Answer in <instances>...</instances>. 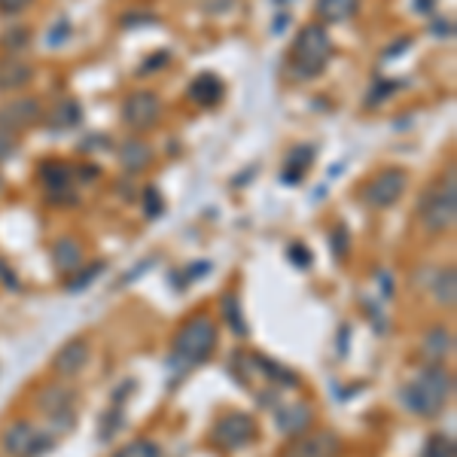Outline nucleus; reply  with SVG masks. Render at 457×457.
<instances>
[{"label": "nucleus", "instance_id": "1", "mask_svg": "<svg viewBox=\"0 0 457 457\" xmlns=\"http://www.w3.org/2000/svg\"><path fill=\"white\" fill-rule=\"evenodd\" d=\"M454 394V375L445 370V366L433 363L427 366L400 390V400L411 415L421 418H436L442 409L448 405Z\"/></svg>", "mask_w": 457, "mask_h": 457}, {"label": "nucleus", "instance_id": "2", "mask_svg": "<svg viewBox=\"0 0 457 457\" xmlns=\"http://www.w3.org/2000/svg\"><path fill=\"white\" fill-rule=\"evenodd\" d=\"M329 55H333V43H329L327 28L320 21H312L302 28L293 43V71L302 79H312L329 64Z\"/></svg>", "mask_w": 457, "mask_h": 457}, {"label": "nucleus", "instance_id": "3", "mask_svg": "<svg viewBox=\"0 0 457 457\" xmlns=\"http://www.w3.org/2000/svg\"><path fill=\"white\" fill-rule=\"evenodd\" d=\"M217 348V327L211 317H193L183 323V329L174 338V357L183 366H198L211 357Z\"/></svg>", "mask_w": 457, "mask_h": 457}, {"label": "nucleus", "instance_id": "4", "mask_svg": "<svg viewBox=\"0 0 457 457\" xmlns=\"http://www.w3.org/2000/svg\"><path fill=\"white\" fill-rule=\"evenodd\" d=\"M454 220H457V183L452 171L424 195L421 223L427 226V232L436 235V232H448L454 226Z\"/></svg>", "mask_w": 457, "mask_h": 457}, {"label": "nucleus", "instance_id": "5", "mask_svg": "<svg viewBox=\"0 0 457 457\" xmlns=\"http://www.w3.org/2000/svg\"><path fill=\"white\" fill-rule=\"evenodd\" d=\"M256 436H260V427H256V418L247 415V411H228L211 430V442L226 448V452H238Z\"/></svg>", "mask_w": 457, "mask_h": 457}, {"label": "nucleus", "instance_id": "6", "mask_svg": "<svg viewBox=\"0 0 457 457\" xmlns=\"http://www.w3.org/2000/svg\"><path fill=\"white\" fill-rule=\"evenodd\" d=\"M4 448L10 457H40L55 448V439L49 433H40L34 424L16 421L4 433Z\"/></svg>", "mask_w": 457, "mask_h": 457}, {"label": "nucleus", "instance_id": "7", "mask_svg": "<svg viewBox=\"0 0 457 457\" xmlns=\"http://www.w3.org/2000/svg\"><path fill=\"white\" fill-rule=\"evenodd\" d=\"M342 454V439L333 430L299 433L284 445L281 457H338Z\"/></svg>", "mask_w": 457, "mask_h": 457}, {"label": "nucleus", "instance_id": "8", "mask_svg": "<svg viewBox=\"0 0 457 457\" xmlns=\"http://www.w3.org/2000/svg\"><path fill=\"white\" fill-rule=\"evenodd\" d=\"M73 177H77V171L71 165H64V162H46V165H40V180L46 187L49 202L62 204V208L77 202V195H73Z\"/></svg>", "mask_w": 457, "mask_h": 457}, {"label": "nucleus", "instance_id": "9", "mask_svg": "<svg viewBox=\"0 0 457 457\" xmlns=\"http://www.w3.org/2000/svg\"><path fill=\"white\" fill-rule=\"evenodd\" d=\"M37 409L53 421V427L58 424L62 430H71L73 427V394L68 387L49 385L37 394Z\"/></svg>", "mask_w": 457, "mask_h": 457}, {"label": "nucleus", "instance_id": "10", "mask_svg": "<svg viewBox=\"0 0 457 457\" xmlns=\"http://www.w3.org/2000/svg\"><path fill=\"white\" fill-rule=\"evenodd\" d=\"M159 116H162V101L153 92H135L122 104V120L131 129H150V125L159 122Z\"/></svg>", "mask_w": 457, "mask_h": 457}, {"label": "nucleus", "instance_id": "11", "mask_svg": "<svg viewBox=\"0 0 457 457\" xmlns=\"http://www.w3.org/2000/svg\"><path fill=\"white\" fill-rule=\"evenodd\" d=\"M405 193V171L400 168H385L375 180L366 187V202L372 208H390L396 204V198Z\"/></svg>", "mask_w": 457, "mask_h": 457}, {"label": "nucleus", "instance_id": "12", "mask_svg": "<svg viewBox=\"0 0 457 457\" xmlns=\"http://www.w3.org/2000/svg\"><path fill=\"white\" fill-rule=\"evenodd\" d=\"M40 120H43V110L34 98H21V101H12V104L0 107V129L16 131V135H19V129H28V125H34Z\"/></svg>", "mask_w": 457, "mask_h": 457}, {"label": "nucleus", "instance_id": "13", "mask_svg": "<svg viewBox=\"0 0 457 457\" xmlns=\"http://www.w3.org/2000/svg\"><path fill=\"white\" fill-rule=\"evenodd\" d=\"M86 363H88V345L83 338H73V342H68L55 353L53 370L58 375H64V378H73V375H79V370H83Z\"/></svg>", "mask_w": 457, "mask_h": 457}, {"label": "nucleus", "instance_id": "14", "mask_svg": "<svg viewBox=\"0 0 457 457\" xmlns=\"http://www.w3.org/2000/svg\"><path fill=\"white\" fill-rule=\"evenodd\" d=\"M223 95H226L223 79L213 77V73H198L193 83H189V98L202 107H217L223 101Z\"/></svg>", "mask_w": 457, "mask_h": 457}, {"label": "nucleus", "instance_id": "15", "mask_svg": "<svg viewBox=\"0 0 457 457\" xmlns=\"http://www.w3.org/2000/svg\"><path fill=\"white\" fill-rule=\"evenodd\" d=\"M31 64L21 62L16 55L0 58V92H16V88L31 83Z\"/></svg>", "mask_w": 457, "mask_h": 457}, {"label": "nucleus", "instance_id": "16", "mask_svg": "<svg viewBox=\"0 0 457 457\" xmlns=\"http://www.w3.org/2000/svg\"><path fill=\"white\" fill-rule=\"evenodd\" d=\"M312 405L305 403H290L284 405V409H278V427L287 433V436H299V433L308 430V424H312Z\"/></svg>", "mask_w": 457, "mask_h": 457}, {"label": "nucleus", "instance_id": "17", "mask_svg": "<svg viewBox=\"0 0 457 457\" xmlns=\"http://www.w3.org/2000/svg\"><path fill=\"white\" fill-rule=\"evenodd\" d=\"M452 348H454V338L445 327H433L430 333L424 336V357L430 360V363H442V360L452 353Z\"/></svg>", "mask_w": 457, "mask_h": 457}, {"label": "nucleus", "instance_id": "18", "mask_svg": "<svg viewBox=\"0 0 457 457\" xmlns=\"http://www.w3.org/2000/svg\"><path fill=\"white\" fill-rule=\"evenodd\" d=\"M53 262H55V269H58V271H73V269H79V265H83V247H79V241H73V238L55 241V247H53Z\"/></svg>", "mask_w": 457, "mask_h": 457}, {"label": "nucleus", "instance_id": "19", "mask_svg": "<svg viewBox=\"0 0 457 457\" xmlns=\"http://www.w3.org/2000/svg\"><path fill=\"white\" fill-rule=\"evenodd\" d=\"M120 162H122L125 168H129V171H144V168L153 162V150H150V146H146L144 141L131 137V141H125V144H122Z\"/></svg>", "mask_w": 457, "mask_h": 457}, {"label": "nucleus", "instance_id": "20", "mask_svg": "<svg viewBox=\"0 0 457 457\" xmlns=\"http://www.w3.org/2000/svg\"><path fill=\"white\" fill-rule=\"evenodd\" d=\"M357 6L360 0H317V16L323 21H348Z\"/></svg>", "mask_w": 457, "mask_h": 457}, {"label": "nucleus", "instance_id": "21", "mask_svg": "<svg viewBox=\"0 0 457 457\" xmlns=\"http://www.w3.org/2000/svg\"><path fill=\"white\" fill-rule=\"evenodd\" d=\"M312 146H296V150L290 153V162H287L284 168V183H296L302 174H305V168L312 165Z\"/></svg>", "mask_w": 457, "mask_h": 457}, {"label": "nucleus", "instance_id": "22", "mask_svg": "<svg viewBox=\"0 0 457 457\" xmlns=\"http://www.w3.org/2000/svg\"><path fill=\"white\" fill-rule=\"evenodd\" d=\"M223 314H226V323L232 327L235 336H247V323H245V314H241V302L238 296H223Z\"/></svg>", "mask_w": 457, "mask_h": 457}, {"label": "nucleus", "instance_id": "23", "mask_svg": "<svg viewBox=\"0 0 457 457\" xmlns=\"http://www.w3.org/2000/svg\"><path fill=\"white\" fill-rule=\"evenodd\" d=\"M433 293H436V302L439 305H454L457 299V284H454V269L442 271V275L436 278V284H433Z\"/></svg>", "mask_w": 457, "mask_h": 457}, {"label": "nucleus", "instance_id": "24", "mask_svg": "<svg viewBox=\"0 0 457 457\" xmlns=\"http://www.w3.org/2000/svg\"><path fill=\"white\" fill-rule=\"evenodd\" d=\"M424 457H457L454 439L445 436V433H433L424 445Z\"/></svg>", "mask_w": 457, "mask_h": 457}, {"label": "nucleus", "instance_id": "25", "mask_svg": "<svg viewBox=\"0 0 457 457\" xmlns=\"http://www.w3.org/2000/svg\"><path fill=\"white\" fill-rule=\"evenodd\" d=\"M113 457H162V448L153 439H135L122 445Z\"/></svg>", "mask_w": 457, "mask_h": 457}, {"label": "nucleus", "instance_id": "26", "mask_svg": "<svg viewBox=\"0 0 457 457\" xmlns=\"http://www.w3.org/2000/svg\"><path fill=\"white\" fill-rule=\"evenodd\" d=\"M79 116H83L79 104H73V101H64V104H58L55 113H53V129H68V125H77Z\"/></svg>", "mask_w": 457, "mask_h": 457}, {"label": "nucleus", "instance_id": "27", "mask_svg": "<svg viewBox=\"0 0 457 457\" xmlns=\"http://www.w3.org/2000/svg\"><path fill=\"white\" fill-rule=\"evenodd\" d=\"M101 271H104V262H92L88 269L77 271V278H73V281H68V290H71V293L86 290V287H92V284H95V278H98Z\"/></svg>", "mask_w": 457, "mask_h": 457}, {"label": "nucleus", "instance_id": "28", "mask_svg": "<svg viewBox=\"0 0 457 457\" xmlns=\"http://www.w3.org/2000/svg\"><path fill=\"white\" fill-rule=\"evenodd\" d=\"M19 153V135L16 131L0 129V162H10Z\"/></svg>", "mask_w": 457, "mask_h": 457}, {"label": "nucleus", "instance_id": "29", "mask_svg": "<svg viewBox=\"0 0 457 457\" xmlns=\"http://www.w3.org/2000/svg\"><path fill=\"white\" fill-rule=\"evenodd\" d=\"M101 424H107V427H101V439H113V433L122 427V409H120V403H116V409L110 411V415L101 418Z\"/></svg>", "mask_w": 457, "mask_h": 457}, {"label": "nucleus", "instance_id": "30", "mask_svg": "<svg viewBox=\"0 0 457 457\" xmlns=\"http://www.w3.org/2000/svg\"><path fill=\"white\" fill-rule=\"evenodd\" d=\"M28 4H31V0H0V12H6V16H16V12L25 10Z\"/></svg>", "mask_w": 457, "mask_h": 457}, {"label": "nucleus", "instance_id": "31", "mask_svg": "<svg viewBox=\"0 0 457 457\" xmlns=\"http://www.w3.org/2000/svg\"><path fill=\"white\" fill-rule=\"evenodd\" d=\"M290 260L296 262V265H302V269H308V265H312V256H308V250L302 247V245L290 247Z\"/></svg>", "mask_w": 457, "mask_h": 457}, {"label": "nucleus", "instance_id": "32", "mask_svg": "<svg viewBox=\"0 0 457 457\" xmlns=\"http://www.w3.org/2000/svg\"><path fill=\"white\" fill-rule=\"evenodd\" d=\"M146 213H150V217H159L162 213V198L156 189H146Z\"/></svg>", "mask_w": 457, "mask_h": 457}, {"label": "nucleus", "instance_id": "33", "mask_svg": "<svg viewBox=\"0 0 457 457\" xmlns=\"http://www.w3.org/2000/svg\"><path fill=\"white\" fill-rule=\"evenodd\" d=\"M333 247H336V256L342 260L345 253H348V241H345V228L338 226L336 232H333Z\"/></svg>", "mask_w": 457, "mask_h": 457}, {"label": "nucleus", "instance_id": "34", "mask_svg": "<svg viewBox=\"0 0 457 457\" xmlns=\"http://www.w3.org/2000/svg\"><path fill=\"white\" fill-rule=\"evenodd\" d=\"M12 37H10V40H4V43H10V46H21V43H28V31H21V28H19V31H10Z\"/></svg>", "mask_w": 457, "mask_h": 457}, {"label": "nucleus", "instance_id": "35", "mask_svg": "<svg viewBox=\"0 0 457 457\" xmlns=\"http://www.w3.org/2000/svg\"><path fill=\"white\" fill-rule=\"evenodd\" d=\"M0 275H4V284H10V287H12V290H19V281H16V278H12V271H10V269H6V265H4V262H0Z\"/></svg>", "mask_w": 457, "mask_h": 457}, {"label": "nucleus", "instance_id": "36", "mask_svg": "<svg viewBox=\"0 0 457 457\" xmlns=\"http://www.w3.org/2000/svg\"><path fill=\"white\" fill-rule=\"evenodd\" d=\"M0 189H4V180H0Z\"/></svg>", "mask_w": 457, "mask_h": 457}]
</instances>
